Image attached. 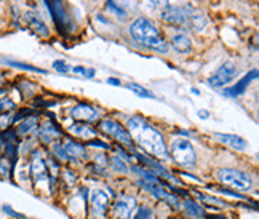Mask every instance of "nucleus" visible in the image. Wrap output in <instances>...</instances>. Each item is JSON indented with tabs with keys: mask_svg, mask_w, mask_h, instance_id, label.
I'll use <instances>...</instances> for the list:
<instances>
[{
	"mask_svg": "<svg viewBox=\"0 0 259 219\" xmlns=\"http://www.w3.org/2000/svg\"><path fill=\"white\" fill-rule=\"evenodd\" d=\"M126 130L132 136V139L138 141L139 146H143L147 152H151L154 157L158 158H166L168 157V149L165 144L163 136L158 133L155 128L149 125L144 118L141 117H130L126 120Z\"/></svg>",
	"mask_w": 259,
	"mask_h": 219,
	"instance_id": "obj_1",
	"label": "nucleus"
},
{
	"mask_svg": "<svg viewBox=\"0 0 259 219\" xmlns=\"http://www.w3.org/2000/svg\"><path fill=\"white\" fill-rule=\"evenodd\" d=\"M130 35L133 37V40L141 43L147 48H152L155 52L166 53L168 45L165 42L163 35L158 32V29L146 18H138L130 26Z\"/></svg>",
	"mask_w": 259,
	"mask_h": 219,
	"instance_id": "obj_2",
	"label": "nucleus"
},
{
	"mask_svg": "<svg viewBox=\"0 0 259 219\" xmlns=\"http://www.w3.org/2000/svg\"><path fill=\"white\" fill-rule=\"evenodd\" d=\"M44 2H45V7L48 8V13L52 16L58 32L63 35L71 34L75 29V23L63 0H44Z\"/></svg>",
	"mask_w": 259,
	"mask_h": 219,
	"instance_id": "obj_3",
	"label": "nucleus"
},
{
	"mask_svg": "<svg viewBox=\"0 0 259 219\" xmlns=\"http://www.w3.org/2000/svg\"><path fill=\"white\" fill-rule=\"evenodd\" d=\"M218 181L223 183L237 191H250L253 187V178L240 170H234V168H221L216 173Z\"/></svg>",
	"mask_w": 259,
	"mask_h": 219,
	"instance_id": "obj_4",
	"label": "nucleus"
},
{
	"mask_svg": "<svg viewBox=\"0 0 259 219\" xmlns=\"http://www.w3.org/2000/svg\"><path fill=\"white\" fill-rule=\"evenodd\" d=\"M170 152L173 160L181 166H194L197 163V155L192 144L187 139H175L171 143Z\"/></svg>",
	"mask_w": 259,
	"mask_h": 219,
	"instance_id": "obj_5",
	"label": "nucleus"
},
{
	"mask_svg": "<svg viewBox=\"0 0 259 219\" xmlns=\"http://www.w3.org/2000/svg\"><path fill=\"white\" fill-rule=\"evenodd\" d=\"M195 12V8L187 5V7H170L168 5L166 8L162 10V15L160 18L163 19L165 23L171 24V26H187L191 23V18Z\"/></svg>",
	"mask_w": 259,
	"mask_h": 219,
	"instance_id": "obj_6",
	"label": "nucleus"
},
{
	"mask_svg": "<svg viewBox=\"0 0 259 219\" xmlns=\"http://www.w3.org/2000/svg\"><path fill=\"white\" fill-rule=\"evenodd\" d=\"M99 130L106 133L107 136H111L112 139H115V141L120 143L122 146H126V147L133 146V139L130 136L128 130L123 128L117 120H114V118H103V120L99 122Z\"/></svg>",
	"mask_w": 259,
	"mask_h": 219,
	"instance_id": "obj_7",
	"label": "nucleus"
},
{
	"mask_svg": "<svg viewBox=\"0 0 259 219\" xmlns=\"http://www.w3.org/2000/svg\"><path fill=\"white\" fill-rule=\"evenodd\" d=\"M237 75V67L234 63H224L218 71L208 78V85L213 86V88H221L227 83H231Z\"/></svg>",
	"mask_w": 259,
	"mask_h": 219,
	"instance_id": "obj_8",
	"label": "nucleus"
},
{
	"mask_svg": "<svg viewBox=\"0 0 259 219\" xmlns=\"http://www.w3.org/2000/svg\"><path fill=\"white\" fill-rule=\"evenodd\" d=\"M139 184H141L147 192H151L155 198H158V200H163L165 203L171 205L173 208L179 206V200L175 197V194H170L166 189H163L160 181H143V179H139Z\"/></svg>",
	"mask_w": 259,
	"mask_h": 219,
	"instance_id": "obj_9",
	"label": "nucleus"
},
{
	"mask_svg": "<svg viewBox=\"0 0 259 219\" xmlns=\"http://www.w3.org/2000/svg\"><path fill=\"white\" fill-rule=\"evenodd\" d=\"M138 202L132 195H120L114 203V217L115 219H133Z\"/></svg>",
	"mask_w": 259,
	"mask_h": 219,
	"instance_id": "obj_10",
	"label": "nucleus"
},
{
	"mask_svg": "<svg viewBox=\"0 0 259 219\" xmlns=\"http://www.w3.org/2000/svg\"><path fill=\"white\" fill-rule=\"evenodd\" d=\"M29 171H31V176L35 183L47 181L48 179V166H47V160L42 155V152H38V151L32 152L31 168H29Z\"/></svg>",
	"mask_w": 259,
	"mask_h": 219,
	"instance_id": "obj_11",
	"label": "nucleus"
},
{
	"mask_svg": "<svg viewBox=\"0 0 259 219\" xmlns=\"http://www.w3.org/2000/svg\"><path fill=\"white\" fill-rule=\"evenodd\" d=\"M90 203H92V210L96 217H104L107 214L109 208V197L101 191V189H95L90 194Z\"/></svg>",
	"mask_w": 259,
	"mask_h": 219,
	"instance_id": "obj_12",
	"label": "nucleus"
},
{
	"mask_svg": "<svg viewBox=\"0 0 259 219\" xmlns=\"http://www.w3.org/2000/svg\"><path fill=\"white\" fill-rule=\"evenodd\" d=\"M256 77H257V69H253V71H250L245 77H242L240 80H238L234 86L226 88V90H224V95H226V96H231V98H235V96L243 95V93L246 92L248 85H250L253 80H256Z\"/></svg>",
	"mask_w": 259,
	"mask_h": 219,
	"instance_id": "obj_13",
	"label": "nucleus"
},
{
	"mask_svg": "<svg viewBox=\"0 0 259 219\" xmlns=\"http://www.w3.org/2000/svg\"><path fill=\"white\" fill-rule=\"evenodd\" d=\"M71 115L75 120H80V122H93L99 117L98 111L90 104H77L75 107H72Z\"/></svg>",
	"mask_w": 259,
	"mask_h": 219,
	"instance_id": "obj_14",
	"label": "nucleus"
},
{
	"mask_svg": "<svg viewBox=\"0 0 259 219\" xmlns=\"http://www.w3.org/2000/svg\"><path fill=\"white\" fill-rule=\"evenodd\" d=\"M38 136H40V139L45 144H50V143H55L56 139L61 136V132H59V128L52 120H45L42 126L38 128Z\"/></svg>",
	"mask_w": 259,
	"mask_h": 219,
	"instance_id": "obj_15",
	"label": "nucleus"
},
{
	"mask_svg": "<svg viewBox=\"0 0 259 219\" xmlns=\"http://www.w3.org/2000/svg\"><path fill=\"white\" fill-rule=\"evenodd\" d=\"M24 21L34 31V34H37L38 37H48V27L47 24L38 18L35 13L32 12H26L24 13Z\"/></svg>",
	"mask_w": 259,
	"mask_h": 219,
	"instance_id": "obj_16",
	"label": "nucleus"
},
{
	"mask_svg": "<svg viewBox=\"0 0 259 219\" xmlns=\"http://www.w3.org/2000/svg\"><path fill=\"white\" fill-rule=\"evenodd\" d=\"M214 138L219 139L223 144L229 146L235 149V151H243V149H246V141L243 138L237 136V135H226V133H214Z\"/></svg>",
	"mask_w": 259,
	"mask_h": 219,
	"instance_id": "obj_17",
	"label": "nucleus"
},
{
	"mask_svg": "<svg viewBox=\"0 0 259 219\" xmlns=\"http://www.w3.org/2000/svg\"><path fill=\"white\" fill-rule=\"evenodd\" d=\"M171 47L181 55H187L192 52V42H191V38L187 37V34H184V32H179V34L173 35Z\"/></svg>",
	"mask_w": 259,
	"mask_h": 219,
	"instance_id": "obj_18",
	"label": "nucleus"
},
{
	"mask_svg": "<svg viewBox=\"0 0 259 219\" xmlns=\"http://www.w3.org/2000/svg\"><path fill=\"white\" fill-rule=\"evenodd\" d=\"M37 123H38V120H37V117H35V115H29V117H26L24 120L19 122V125H18V128H16V135H18V136H26V135H29V133H32L34 130H37Z\"/></svg>",
	"mask_w": 259,
	"mask_h": 219,
	"instance_id": "obj_19",
	"label": "nucleus"
},
{
	"mask_svg": "<svg viewBox=\"0 0 259 219\" xmlns=\"http://www.w3.org/2000/svg\"><path fill=\"white\" fill-rule=\"evenodd\" d=\"M69 132L75 136H78V138H82V139H90V138L96 136V130H93L92 126H88L85 122H78V123L71 125Z\"/></svg>",
	"mask_w": 259,
	"mask_h": 219,
	"instance_id": "obj_20",
	"label": "nucleus"
},
{
	"mask_svg": "<svg viewBox=\"0 0 259 219\" xmlns=\"http://www.w3.org/2000/svg\"><path fill=\"white\" fill-rule=\"evenodd\" d=\"M63 147H64L69 160H71V158H83L85 157V147L82 144L74 143V141H66L63 144Z\"/></svg>",
	"mask_w": 259,
	"mask_h": 219,
	"instance_id": "obj_21",
	"label": "nucleus"
},
{
	"mask_svg": "<svg viewBox=\"0 0 259 219\" xmlns=\"http://www.w3.org/2000/svg\"><path fill=\"white\" fill-rule=\"evenodd\" d=\"M183 206H184V211L187 216H191V217H200L203 216V208L198 205L197 202L191 200V198H187V200L183 202Z\"/></svg>",
	"mask_w": 259,
	"mask_h": 219,
	"instance_id": "obj_22",
	"label": "nucleus"
},
{
	"mask_svg": "<svg viewBox=\"0 0 259 219\" xmlns=\"http://www.w3.org/2000/svg\"><path fill=\"white\" fill-rule=\"evenodd\" d=\"M132 92L136 95V96H139V98H149V99H154L155 98V95L152 93V92H149V90H146L144 86H141V85H138V83H128L126 85Z\"/></svg>",
	"mask_w": 259,
	"mask_h": 219,
	"instance_id": "obj_23",
	"label": "nucleus"
},
{
	"mask_svg": "<svg viewBox=\"0 0 259 219\" xmlns=\"http://www.w3.org/2000/svg\"><path fill=\"white\" fill-rule=\"evenodd\" d=\"M5 64L8 66H13V67H18V69H24V71H31V72H38V74H45L44 69H38V67H34L31 64H26V63H19V61H12V59H5L4 61Z\"/></svg>",
	"mask_w": 259,
	"mask_h": 219,
	"instance_id": "obj_24",
	"label": "nucleus"
},
{
	"mask_svg": "<svg viewBox=\"0 0 259 219\" xmlns=\"http://www.w3.org/2000/svg\"><path fill=\"white\" fill-rule=\"evenodd\" d=\"M109 163H111V166L114 168L115 171H118V173H128L126 163L123 162V158H120L118 155H112L111 158H109Z\"/></svg>",
	"mask_w": 259,
	"mask_h": 219,
	"instance_id": "obj_25",
	"label": "nucleus"
},
{
	"mask_svg": "<svg viewBox=\"0 0 259 219\" xmlns=\"http://www.w3.org/2000/svg\"><path fill=\"white\" fill-rule=\"evenodd\" d=\"M12 170H13V163L10 162L7 157L0 158V178L8 179L10 174H12Z\"/></svg>",
	"mask_w": 259,
	"mask_h": 219,
	"instance_id": "obj_26",
	"label": "nucleus"
},
{
	"mask_svg": "<svg viewBox=\"0 0 259 219\" xmlns=\"http://www.w3.org/2000/svg\"><path fill=\"white\" fill-rule=\"evenodd\" d=\"M13 123V115L12 114H0V132H5L8 130V126Z\"/></svg>",
	"mask_w": 259,
	"mask_h": 219,
	"instance_id": "obj_27",
	"label": "nucleus"
},
{
	"mask_svg": "<svg viewBox=\"0 0 259 219\" xmlns=\"http://www.w3.org/2000/svg\"><path fill=\"white\" fill-rule=\"evenodd\" d=\"M15 109V103L12 101L10 98H4L0 99V114H5V112H10Z\"/></svg>",
	"mask_w": 259,
	"mask_h": 219,
	"instance_id": "obj_28",
	"label": "nucleus"
},
{
	"mask_svg": "<svg viewBox=\"0 0 259 219\" xmlns=\"http://www.w3.org/2000/svg\"><path fill=\"white\" fill-rule=\"evenodd\" d=\"M72 72H74V74H80V75H83V77H87V78H93V77H95V71H93V69H87V67H83V66H75V67L72 69Z\"/></svg>",
	"mask_w": 259,
	"mask_h": 219,
	"instance_id": "obj_29",
	"label": "nucleus"
},
{
	"mask_svg": "<svg viewBox=\"0 0 259 219\" xmlns=\"http://www.w3.org/2000/svg\"><path fill=\"white\" fill-rule=\"evenodd\" d=\"M107 8L111 10L112 13H115L117 16H120V18L126 15V12H125V10H123L122 7H118V5H117V4L114 2V0H109V2H107Z\"/></svg>",
	"mask_w": 259,
	"mask_h": 219,
	"instance_id": "obj_30",
	"label": "nucleus"
},
{
	"mask_svg": "<svg viewBox=\"0 0 259 219\" xmlns=\"http://www.w3.org/2000/svg\"><path fill=\"white\" fill-rule=\"evenodd\" d=\"M53 152L56 154V157L59 158V160H63V162H67V160H69V158H67V155H66V151H64L63 144L56 143V144L53 146Z\"/></svg>",
	"mask_w": 259,
	"mask_h": 219,
	"instance_id": "obj_31",
	"label": "nucleus"
},
{
	"mask_svg": "<svg viewBox=\"0 0 259 219\" xmlns=\"http://www.w3.org/2000/svg\"><path fill=\"white\" fill-rule=\"evenodd\" d=\"M151 217H152V211L147 206H139V210L136 211V216L133 219H151Z\"/></svg>",
	"mask_w": 259,
	"mask_h": 219,
	"instance_id": "obj_32",
	"label": "nucleus"
},
{
	"mask_svg": "<svg viewBox=\"0 0 259 219\" xmlns=\"http://www.w3.org/2000/svg\"><path fill=\"white\" fill-rule=\"evenodd\" d=\"M53 67H55V71L61 72V74H66V72L71 71V67H69L64 61H61V59H56V61L53 63Z\"/></svg>",
	"mask_w": 259,
	"mask_h": 219,
	"instance_id": "obj_33",
	"label": "nucleus"
},
{
	"mask_svg": "<svg viewBox=\"0 0 259 219\" xmlns=\"http://www.w3.org/2000/svg\"><path fill=\"white\" fill-rule=\"evenodd\" d=\"M198 198H200V200H203V202H208V203H214V205H219V206H226V202L219 200V198H214V197H208V195L198 194Z\"/></svg>",
	"mask_w": 259,
	"mask_h": 219,
	"instance_id": "obj_34",
	"label": "nucleus"
},
{
	"mask_svg": "<svg viewBox=\"0 0 259 219\" xmlns=\"http://www.w3.org/2000/svg\"><path fill=\"white\" fill-rule=\"evenodd\" d=\"M2 211H4V213H7L8 216H13V217H21V214L16 213V211H15L13 208L10 206V205H4V206H2Z\"/></svg>",
	"mask_w": 259,
	"mask_h": 219,
	"instance_id": "obj_35",
	"label": "nucleus"
},
{
	"mask_svg": "<svg viewBox=\"0 0 259 219\" xmlns=\"http://www.w3.org/2000/svg\"><path fill=\"white\" fill-rule=\"evenodd\" d=\"M149 2H151L152 7H155V8H166L170 0H149Z\"/></svg>",
	"mask_w": 259,
	"mask_h": 219,
	"instance_id": "obj_36",
	"label": "nucleus"
},
{
	"mask_svg": "<svg viewBox=\"0 0 259 219\" xmlns=\"http://www.w3.org/2000/svg\"><path fill=\"white\" fill-rule=\"evenodd\" d=\"M107 83H109V85H115V86H118V85H120V80H117L115 77H111V78H107Z\"/></svg>",
	"mask_w": 259,
	"mask_h": 219,
	"instance_id": "obj_37",
	"label": "nucleus"
},
{
	"mask_svg": "<svg viewBox=\"0 0 259 219\" xmlns=\"http://www.w3.org/2000/svg\"><path fill=\"white\" fill-rule=\"evenodd\" d=\"M90 146H99V147H104V149H109L107 144H103V141H92V143H88Z\"/></svg>",
	"mask_w": 259,
	"mask_h": 219,
	"instance_id": "obj_38",
	"label": "nucleus"
},
{
	"mask_svg": "<svg viewBox=\"0 0 259 219\" xmlns=\"http://www.w3.org/2000/svg\"><path fill=\"white\" fill-rule=\"evenodd\" d=\"M208 115H210V114H208V111H198V117L203 118V120H206Z\"/></svg>",
	"mask_w": 259,
	"mask_h": 219,
	"instance_id": "obj_39",
	"label": "nucleus"
},
{
	"mask_svg": "<svg viewBox=\"0 0 259 219\" xmlns=\"http://www.w3.org/2000/svg\"><path fill=\"white\" fill-rule=\"evenodd\" d=\"M191 92H192L194 95H200V92H198V90H195V88H192V90H191Z\"/></svg>",
	"mask_w": 259,
	"mask_h": 219,
	"instance_id": "obj_40",
	"label": "nucleus"
}]
</instances>
